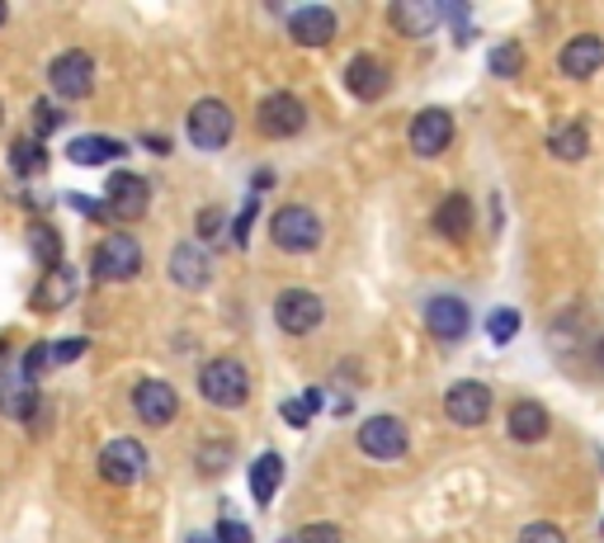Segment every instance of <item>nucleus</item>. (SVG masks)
<instances>
[{
	"label": "nucleus",
	"instance_id": "obj_28",
	"mask_svg": "<svg viewBox=\"0 0 604 543\" xmlns=\"http://www.w3.org/2000/svg\"><path fill=\"white\" fill-rule=\"evenodd\" d=\"M10 170H14V175H43V170H48V152H43L39 137H14Z\"/></svg>",
	"mask_w": 604,
	"mask_h": 543
},
{
	"label": "nucleus",
	"instance_id": "obj_10",
	"mask_svg": "<svg viewBox=\"0 0 604 543\" xmlns=\"http://www.w3.org/2000/svg\"><path fill=\"white\" fill-rule=\"evenodd\" d=\"M133 407H137L142 426L162 430V426H170V420L180 416V393H175L166 378H142L133 388Z\"/></svg>",
	"mask_w": 604,
	"mask_h": 543
},
{
	"label": "nucleus",
	"instance_id": "obj_31",
	"mask_svg": "<svg viewBox=\"0 0 604 543\" xmlns=\"http://www.w3.org/2000/svg\"><path fill=\"white\" fill-rule=\"evenodd\" d=\"M227 463H232V445L227 440H212V445L199 449V472H212V478H218Z\"/></svg>",
	"mask_w": 604,
	"mask_h": 543
},
{
	"label": "nucleus",
	"instance_id": "obj_16",
	"mask_svg": "<svg viewBox=\"0 0 604 543\" xmlns=\"http://www.w3.org/2000/svg\"><path fill=\"white\" fill-rule=\"evenodd\" d=\"M558 66H562V76H572V81L595 76L604 66V39H600V33H576V39L562 48Z\"/></svg>",
	"mask_w": 604,
	"mask_h": 543
},
{
	"label": "nucleus",
	"instance_id": "obj_20",
	"mask_svg": "<svg viewBox=\"0 0 604 543\" xmlns=\"http://www.w3.org/2000/svg\"><path fill=\"white\" fill-rule=\"evenodd\" d=\"M548 407H539V401H514L510 416H506V430H510V440H520V445H539L543 435H548Z\"/></svg>",
	"mask_w": 604,
	"mask_h": 543
},
{
	"label": "nucleus",
	"instance_id": "obj_30",
	"mask_svg": "<svg viewBox=\"0 0 604 543\" xmlns=\"http://www.w3.org/2000/svg\"><path fill=\"white\" fill-rule=\"evenodd\" d=\"M524 72V52L520 48H514V43H501V48H496L491 52V76H520Z\"/></svg>",
	"mask_w": 604,
	"mask_h": 543
},
{
	"label": "nucleus",
	"instance_id": "obj_15",
	"mask_svg": "<svg viewBox=\"0 0 604 543\" xmlns=\"http://www.w3.org/2000/svg\"><path fill=\"white\" fill-rule=\"evenodd\" d=\"M0 416H10V420H33V416H43L39 383L24 378V374L0 378Z\"/></svg>",
	"mask_w": 604,
	"mask_h": 543
},
{
	"label": "nucleus",
	"instance_id": "obj_38",
	"mask_svg": "<svg viewBox=\"0 0 604 543\" xmlns=\"http://www.w3.org/2000/svg\"><path fill=\"white\" fill-rule=\"evenodd\" d=\"M279 416H283V420H289V426H293V430H302V426H308V420H312V411H308V401H302V397H293V401H283V407H279Z\"/></svg>",
	"mask_w": 604,
	"mask_h": 543
},
{
	"label": "nucleus",
	"instance_id": "obj_37",
	"mask_svg": "<svg viewBox=\"0 0 604 543\" xmlns=\"http://www.w3.org/2000/svg\"><path fill=\"white\" fill-rule=\"evenodd\" d=\"M256 208H260V195H251V199H246V208H241V213H237V247H246V241H251V222H256Z\"/></svg>",
	"mask_w": 604,
	"mask_h": 543
},
{
	"label": "nucleus",
	"instance_id": "obj_33",
	"mask_svg": "<svg viewBox=\"0 0 604 543\" xmlns=\"http://www.w3.org/2000/svg\"><path fill=\"white\" fill-rule=\"evenodd\" d=\"M85 336H66V341H52L48 345V364H71V359H81L85 355Z\"/></svg>",
	"mask_w": 604,
	"mask_h": 543
},
{
	"label": "nucleus",
	"instance_id": "obj_7",
	"mask_svg": "<svg viewBox=\"0 0 604 543\" xmlns=\"http://www.w3.org/2000/svg\"><path fill=\"white\" fill-rule=\"evenodd\" d=\"M48 81L62 100H85L95 91V58L91 52H81V48H71V52H62V58H52Z\"/></svg>",
	"mask_w": 604,
	"mask_h": 543
},
{
	"label": "nucleus",
	"instance_id": "obj_5",
	"mask_svg": "<svg viewBox=\"0 0 604 543\" xmlns=\"http://www.w3.org/2000/svg\"><path fill=\"white\" fill-rule=\"evenodd\" d=\"M232 128H237V118L222 100H199L189 109V143L199 152H222L232 143Z\"/></svg>",
	"mask_w": 604,
	"mask_h": 543
},
{
	"label": "nucleus",
	"instance_id": "obj_44",
	"mask_svg": "<svg viewBox=\"0 0 604 543\" xmlns=\"http://www.w3.org/2000/svg\"><path fill=\"white\" fill-rule=\"evenodd\" d=\"M10 355H14V345L0 341V378H10V374H6V359H10Z\"/></svg>",
	"mask_w": 604,
	"mask_h": 543
},
{
	"label": "nucleus",
	"instance_id": "obj_11",
	"mask_svg": "<svg viewBox=\"0 0 604 543\" xmlns=\"http://www.w3.org/2000/svg\"><path fill=\"white\" fill-rule=\"evenodd\" d=\"M444 416H449L454 426H464V430H477L491 416V388L487 383H477V378L454 383L449 397H444Z\"/></svg>",
	"mask_w": 604,
	"mask_h": 543
},
{
	"label": "nucleus",
	"instance_id": "obj_1",
	"mask_svg": "<svg viewBox=\"0 0 604 543\" xmlns=\"http://www.w3.org/2000/svg\"><path fill=\"white\" fill-rule=\"evenodd\" d=\"M199 393H204V401H212V407H246V397H251V374H246L241 359L218 355L199 369Z\"/></svg>",
	"mask_w": 604,
	"mask_h": 543
},
{
	"label": "nucleus",
	"instance_id": "obj_46",
	"mask_svg": "<svg viewBox=\"0 0 604 543\" xmlns=\"http://www.w3.org/2000/svg\"><path fill=\"white\" fill-rule=\"evenodd\" d=\"M0 124H6V109H0Z\"/></svg>",
	"mask_w": 604,
	"mask_h": 543
},
{
	"label": "nucleus",
	"instance_id": "obj_2",
	"mask_svg": "<svg viewBox=\"0 0 604 543\" xmlns=\"http://www.w3.org/2000/svg\"><path fill=\"white\" fill-rule=\"evenodd\" d=\"M270 237H274L279 251L308 255V251L322 247V218H316L308 203H283L274 213V222H270Z\"/></svg>",
	"mask_w": 604,
	"mask_h": 543
},
{
	"label": "nucleus",
	"instance_id": "obj_29",
	"mask_svg": "<svg viewBox=\"0 0 604 543\" xmlns=\"http://www.w3.org/2000/svg\"><path fill=\"white\" fill-rule=\"evenodd\" d=\"M520 312H514V307H496L491 312V317H487V336L496 341V345H510L514 336H520Z\"/></svg>",
	"mask_w": 604,
	"mask_h": 543
},
{
	"label": "nucleus",
	"instance_id": "obj_23",
	"mask_svg": "<svg viewBox=\"0 0 604 543\" xmlns=\"http://www.w3.org/2000/svg\"><path fill=\"white\" fill-rule=\"evenodd\" d=\"M468 227H472V199L468 195H449L435 208V232L444 241H464Z\"/></svg>",
	"mask_w": 604,
	"mask_h": 543
},
{
	"label": "nucleus",
	"instance_id": "obj_26",
	"mask_svg": "<svg viewBox=\"0 0 604 543\" xmlns=\"http://www.w3.org/2000/svg\"><path fill=\"white\" fill-rule=\"evenodd\" d=\"M548 152H553L558 161H581V156L591 152V133H585V124H562L548 137Z\"/></svg>",
	"mask_w": 604,
	"mask_h": 543
},
{
	"label": "nucleus",
	"instance_id": "obj_41",
	"mask_svg": "<svg viewBox=\"0 0 604 543\" xmlns=\"http://www.w3.org/2000/svg\"><path fill=\"white\" fill-rule=\"evenodd\" d=\"M251 534L241 530V524H218V543H246Z\"/></svg>",
	"mask_w": 604,
	"mask_h": 543
},
{
	"label": "nucleus",
	"instance_id": "obj_9",
	"mask_svg": "<svg viewBox=\"0 0 604 543\" xmlns=\"http://www.w3.org/2000/svg\"><path fill=\"white\" fill-rule=\"evenodd\" d=\"M360 449L368 453V459H378V463H393L402 459L406 449H412V440H406V426L397 416H368L364 426H360Z\"/></svg>",
	"mask_w": 604,
	"mask_h": 543
},
{
	"label": "nucleus",
	"instance_id": "obj_34",
	"mask_svg": "<svg viewBox=\"0 0 604 543\" xmlns=\"http://www.w3.org/2000/svg\"><path fill=\"white\" fill-rule=\"evenodd\" d=\"M289 543H345V539L335 524H302V530H293Z\"/></svg>",
	"mask_w": 604,
	"mask_h": 543
},
{
	"label": "nucleus",
	"instance_id": "obj_27",
	"mask_svg": "<svg viewBox=\"0 0 604 543\" xmlns=\"http://www.w3.org/2000/svg\"><path fill=\"white\" fill-rule=\"evenodd\" d=\"M29 251H33V260L43 265V274L58 270V265H62V237H58V227L33 222V227H29Z\"/></svg>",
	"mask_w": 604,
	"mask_h": 543
},
{
	"label": "nucleus",
	"instance_id": "obj_25",
	"mask_svg": "<svg viewBox=\"0 0 604 543\" xmlns=\"http://www.w3.org/2000/svg\"><path fill=\"white\" fill-rule=\"evenodd\" d=\"M283 482V453H260L251 463V492H256V505H270L274 492Z\"/></svg>",
	"mask_w": 604,
	"mask_h": 543
},
{
	"label": "nucleus",
	"instance_id": "obj_35",
	"mask_svg": "<svg viewBox=\"0 0 604 543\" xmlns=\"http://www.w3.org/2000/svg\"><path fill=\"white\" fill-rule=\"evenodd\" d=\"M520 543H566V534L558 530V524L534 520V524H524V530H520Z\"/></svg>",
	"mask_w": 604,
	"mask_h": 543
},
{
	"label": "nucleus",
	"instance_id": "obj_24",
	"mask_svg": "<svg viewBox=\"0 0 604 543\" xmlns=\"http://www.w3.org/2000/svg\"><path fill=\"white\" fill-rule=\"evenodd\" d=\"M128 152L118 143V137H76V143L66 147V156L76 166H104V161H118V156Z\"/></svg>",
	"mask_w": 604,
	"mask_h": 543
},
{
	"label": "nucleus",
	"instance_id": "obj_19",
	"mask_svg": "<svg viewBox=\"0 0 604 543\" xmlns=\"http://www.w3.org/2000/svg\"><path fill=\"white\" fill-rule=\"evenodd\" d=\"M170 279L180 289H204L212 279V255L199 247V241H185V247L170 251Z\"/></svg>",
	"mask_w": 604,
	"mask_h": 543
},
{
	"label": "nucleus",
	"instance_id": "obj_3",
	"mask_svg": "<svg viewBox=\"0 0 604 543\" xmlns=\"http://www.w3.org/2000/svg\"><path fill=\"white\" fill-rule=\"evenodd\" d=\"M91 270H95V279H104V284H128V279H137V270H142V247L128 232H110L91 251Z\"/></svg>",
	"mask_w": 604,
	"mask_h": 543
},
{
	"label": "nucleus",
	"instance_id": "obj_32",
	"mask_svg": "<svg viewBox=\"0 0 604 543\" xmlns=\"http://www.w3.org/2000/svg\"><path fill=\"white\" fill-rule=\"evenodd\" d=\"M58 128H62V114L52 109V100H39V104H33V137L43 143V137H52Z\"/></svg>",
	"mask_w": 604,
	"mask_h": 543
},
{
	"label": "nucleus",
	"instance_id": "obj_21",
	"mask_svg": "<svg viewBox=\"0 0 604 543\" xmlns=\"http://www.w3.org/2000/svg\"><path fill=\"white\" fill-rule=\"evenodd\" d=\"M439 20H444V6H420V0H397L393 6V24L406 39H430Z\"/></svg>",
	"mask_w": 604,
	"mask_h": 543
},
{
	"label": "nucleus",
	"instance_id": "obj_36",
	"mask_svg": "<svg viewBox=\"0 0 604 543\" xmlns=\"http://www.w3.org/2000/svg\"><path fill=\"white\" fill-rule=\"evenodd\" d=\"M43 369H52V364H48V341H39V345H29V355H24V378H33V383H39L43 378Z\"/></svg>",
	"mask_w": 604,
	"mask_h": 543
},
{
	"label": "nucleus",
	"instance_id": "obj_8",
	"mask_svg": "<svg viewBox=\"0 0 604 543\" xmlns=\"http://www.w3.org/2000/svg\"><path fill=\"white\" fill-rule=\"evenodd\" d=\"M322 317H326V307L312 289H283L274 303V322H279V331H289V336H308V331L322 326Z\"/></svg>",
	"mask_w": 604,
	"mask_h": 543
},
{
	"label": "nucleus",
	"instance_id": "obj_47",
	"mask_svg": "<svg viewBox=\"0 0 604 543\" xmlns=\"http://www.w3.org/2000/svg\"><path fill=\"white\" fill-rule=\"evenodd\" d=\"M600 534H604V524H600Z\"/></svg>",
	"mask_w": 604,
	"mask_h": 543
},
{
	"label": "nucleus",
	"instance_id": "obj_40",
	"mask_svg": "<svg viewBox=\"0 0 604 543\" xmlns=\"http://www.w3.org/2000/svg\"><path fill=\"white\" fill-rule=\"evenodd\" d=\"M71 208H76V213H85V218H104V222H114V218H110V208H104V203H91V199H71Z\"/></svg>",
	"mask_w": 604,
	"mask_h": 543
},
{
	"label": "nucleus",
	"instance_id": "obj_12",
	"mask_svg": "<svg viewBox=\"0 0 604 543\" xmlns=\"http://www.w3.org/2000/svg\"><path fill=\"white\" fill-rule=\"evenodd\" d=\"M147 472V449L137 440H110L100 453V478L110 487H133Z\"/></svg>",
	"mask_w": 604,
	"mask_h": 543
},
{
	"label": "nucleus",
	"instance_id": "obj_4",
	"mask_svg": "<svg viewBox=\"0 0 604 543\" xmlns=\"http://www.w3.org/2000/svg\"><path fill=\"white\" fill-rule=\"evenodd\" d=\"M104 208H110V218L123 227L142 222L152 208V185L133 170H118V175H110V185H104Z\"/></svg>",
	"mask_w": 604,
	"mask_h": 543
},
{
	"label": "nucleus",
	"instance_id": "obj_43",
	"mask_svg": "<svg viewBox=\"0 0 604 543\" xmlns=\"http://www.w3.org/2000/svg\"><path fill=\"white\" fill-rule=\"evenodd\" d=\"M591 364H595V369H600V374H604V336H600V341H595V345H591Z\"/></svg>",
	"mask_w": 604,
	"mask_h": 543
},
{
	"label": "nucleus",
	"instance_id": "obj_22",
	"mask_svg": "<svg viewBox=\"0 0 604 543\" xmlns=\"http://www.w3.org/2000/svg\"><path fill=\"white\" fill-rule=\"evenodd\" d=\"M71 297H76V274H71L66 265H58V270L43 274L39 289H33V312H62Z\"/></svg>",
	"mask_w": 604,
	"mask_h": 543
},
{
	"label": "nucleus",
	"instance_id": "obj_18",
	"mask_svg": "<svg viewBox=\"0 0 604 543\" xmlns=\"http://www.w3.org/2000/svg\"><path fill=\"white\" fill-rule=\"evenodd\" d=\"M289 33H293V43H302V48H326L335 39V10L302 6V10L289 14Z\"/></svg>",
	"mask_w": 604,
	"mask_h": 543
},
{
	"label": "nucleus",
	"instance_id": "obj_39",
	"mask_svg": "<svg viewBox=\"0 0 604 543\" xmlns=\"http://www.w3.org/2000/svg\"><path fill=\"white\" fill-rule=\"evenodd\" d=\"M199 237L204 241H218L222 237V208H204V213H199Z\"/></svg>",
	"mask_w": 604,
	"mask_h": 543
},
{
	"label": "nucleus",
	"instance_id": "obj_13",
	"mask_svg": "<svg viewBox=\"0 0 604 543\" xmlns=\"http://www.w3.org/2000/svg\"><path fill=\"white\" fill-rule=\"evenodd\" d=\"M425 326L435 331V341H464L472 326V312L464 297L439 293V297H430V307H425Z\"/></svg>",
	"mask_w": 604,
	"mask_h": 543
},
{
	"label": "nucleus",
	"instance_id": "obj_45",
	"mask_svg": "<svg viewBox=\"0 0 604 543\" xmlns=\"http://www.w3.org/2000/svg\"><path fill=\"white\" fill-rule=\"evenodd\" d=\"M6 14H10V10H6V6H0V24H6Z\"/></svg>",
	"mask_w": 604,
	"mask_h": 543
},
{
	"label": "nucleus",
	"instance_id": "obj_17",
	"mask_svg": "<svg viewBox=\"0 0 604 543\" xmlns=\"http://www.w3.org/2000/svg\"><path fill=\"white\" fill-rule=\"evenodd\" d=\"M345 85H350V95L364 100V104L383 100L387 95V66L373 58V52H360V58H350V66H345Z\"/></svg>",
	"mask_w": 604,
	"mask_h": 543
},
{
	"label": "nucleus",
	"instance_id": "obj_14",
	"mask_svg": "<svg viewBox=\"0 0 604 543\" xmlns=\"http://www.w3.org/2000/svg\"><path fill=\"white\" fill-rule=\"evenodd\" d=\"M449 143H454V118L444 109H420L412 118V152L416 156H439V152H449Z\"/></svg>",
	"mask_w": 604,
	"mask_h": 543
},
{
	"label": "nucleus",
	"instance_id": "obj_6",
	"mask_svg": "<svg viewBox=\"0 0 604 543\" xmlns=\"http://www.w3.org/2000/svg\"><path fill=\"white\" fill-rule=\"evenodd\" d=\"M302 124H308V104H302L298 95H289V91L264 95L260 109H256V128H260L264 137H274V143H283V137L302 133Z\"/></svg>",
	"mask_w": 604,
	"mask_h": 543
},
{
	"label": "nucleus",
	"instance_id": "obj_42",
	"mask_svg": "<svg viewBox=\"0 0 604 543\" xmlns=\"http://www.w3.org/2000/svg\"><path fill=\"white\" fill-rule=\"evenodd\" d=\"M302 401H308V411H322L326 407V397H322V388H312L308 397H302Z\"/></svg>",
	"mask_w": 604,
	"mask_h": 543
}]
</instances>
